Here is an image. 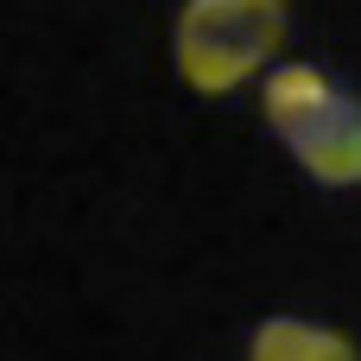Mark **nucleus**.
Returning a JSON list of instances; mask_svg holds the SVG:
<instances>
[{"mask_svg":"<svg viewBox=\"0 0 361 361\" xmlns=\"http://www.w3.org/2000/svg\"><path fill=\"white\" fill-rule=\"evenodd\" d=\"M267 121L317 184H361V95L336 89L317 63L267 76Z\"/></svg>","mask_w":361,"mask_h":361,"instance_id":"1","label":"nucleus"},{"mask_svg":"<svg viewBox=\"0 0 361 361\" xmlns=\"http://www.w3.org/2000/svg\"><path fill=\"white\" fill-rule=\"evenodd\" d=\"M286 44V0H184L171 57L190 89L222 95L267 70V57Z\"/></svg>","mask_w":361,"mask_h":361,"instance_id":"2","label":"nucleus"},{"mask_svg":"<svg viewBox=\"0 0 361 361\" xmlns=\"http://www.w3.org/2000/svg\"><path fill=\"white\" fill-rule=\"evenodd\" d=\"M247 361H361L355 343L343 330H324V324H298V317H267L254 330V349Z\"/></svg>","mask_w":361,"mask_h":361,"instance_id":"3","label":"nucleus"}]
</instances>
